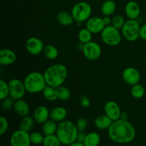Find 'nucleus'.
<instances>
[{
  "label": "nucleus",
  "instance_id": "aec40b11",
  "mask_svg": "<svg viewBox=\"0 0 146 146\" xmlns=\"http://www.w3.org/2000/svg\"><path fill=\"white\" fill-rule=\"evenodd\" d=\"M67 116V111L62 106H57L50 111V118L56 122H61L64 121Z\"/></svg>",
  "mask_w": 146,
  "mask_h": 146
},
{
  "label": "nucleus",
  "instance_id": "cd10ccee",
  "mask_svg": "<svg viewBox=\"0 0 146 146\" xmlns=\"http://www.w3.org/2000/svg\"><path fill=\"white\" fill-rule=\"evenodd\" d=\"M78 40L81 44H86L91 41L92 39V33L87 28L81 29L78 34Z\"/></svg>",
  "mask_w": 146,
  "mask_h": 146
},
{
  "label": "nucleus",
  "instance_id": "c03bdc74",
  "mask_svg": "<svg viewBox=\"0 0 146 146\" xmlns=\"http://www.w3.org/2000/svg\"><path fill=\"white\" fill-rule=\"evenodd\" d=\"M58 1H64V0H58Z\"/></svg>",
  "mask_w": 146,
  "mask_h": 146
},
{
  "label": "nucleus",
  "instance_id": "c756f323",
  "mask_svg": "<svg viewBox=\"0 0 146 146\" xmlns=\"http://www.w3.org/2000/svg\"><path fill=\"white\" fill-rule=\"evenodd\" d=\"M131 93L133 98L139 99V98H143L145 95V88L141 84H136L132 86Z\"/></svg>",
  "mask_w": 146,
  "mask_h": 146
},
{
  "label": "nucleus",
  "instance_id": "4c0bfd02",
  "mask_svg": "<svg viewBox=\"0 0 146 146\" xmlns=\"http://www.w3.org/2000/svg\"><path fill=\"white\" fill-rule=\"evenodd\" d=\"M90 104H91V101H90V99L88 98V97L86 96V95L82 96L81 98V105L82 106V107H84V108H88L90 106Z\"/></svg>",
  "mask_w": 146,
  "mask_h": 146
},
{
  "label": "nucleus",
  "instance_id": "a19ab883",
  "mask_svg": "<svg viewBox=\"0 0 146 146\" xmlns=\"http://www.w3.org/2000/svg\"><path fill=\"white\" fill-rule=\"evenodd\" d=\"M104 20V22L106 26H108L111 24L112 22V19L109 17V16H104V17L103 18Z\"/></svg>",
  "mask_w": 146,
  "mask_h": 146
},
{
  "label": "nucleus",
  "instance_id": "f257e3e1",
  "mask_svg": "<svg viewBox=\"0 0 146 146\" xmlns=\"http://www.w3.org/2000/svg\"><path fill=\"white\" fill-rule=\"evenodd\" d=\"M108 135L111 141L117 143H128L135 138V130L128 120L120 118L111 124L108 128Z\"/></svg>",
  "mask_w": 146,
  "mask_h": 146
},
{
  "label": "nucleus",
  "instance_id": "0eeeda50",
  "mask_svg": "<svg viewBox=\"0 0 146 146\" xmlns=\"http://www.w3.org/2000/svg\"><path fill=\"white\" fill-rule=\"evenodd\" d=\"M139 23L135 19H129L125 21L122 28V34L124 38L128 41H135L140 37Z\"/></svg>",
  "mask_w": 146,
  "mask_h": 146
},
{
  "label": "nucleus",
  "instance_id": "7ed1b4c3",
  "mask_svg": "<svg viewBox=\"0 0 146 146\" xmlns=\"http://www.w3.org/2000/svg\"><path fill=\"white\" fill-rule=\"evenodd\" d=\"M78 130L75 123L69 121H63L58 124L56 135L63 145H71L76 141Z\"/></svg>",
  "mask_w": 146,
  "mask_h": 146
},
{
  "label": "nucleus",
  "instance_id": "5701e85b",
  "mask_svg": "<svg viewBox=\"0 0 146 146\" xmlns=\"http://www.w3.org/2000/svg\"><path fill=\"white\" fill-rule=\"evenodd\" d=\"M42 92L44 98L48 101H55L58 99L57 88H54L51 86L46 85Z\"/></svg>",
  "mask_w": 146,
  "mask_h": 146
},
{
  "label": "nucleus",
  "instance_id": "7c9ffc66",
  "mask_svg": "<svg viewBox=\"0 0 146 146\" xmlns=\"http://www.w3.org/2000/svg\"><path fill=\"white\" fill-rule=\"evenodd\" d=\"M57 94H58V99L62 101H66L69 99L71 96V92L69 89L65 86H61L57 88Z\"/></svg>",
  "mask_w": 146,
  "mask_h": 146
},
{
  "label": "nucleus",
  "instance_id": "4468645a",
  "mask_svg": "<svg viewBox=\"0 0 146 146\" xmlns=\"http://www.w3.org/2000/svg\"><path fill=\"white\" fill-rule=\"evenodd\" d=\"M106 25L102 18L100 17H91L86 21V28L91 31L92 34L100 33L105 28Z\"/></svg>",
  "mask_w": 146,
  "mask_h": 146
},
{
  "label": "nucleus",
  "instance_id": "6ab92c4d",
  "mask_svg": "<svg viewBox=\"0 0 146 146\" xmlns=\"http://www.w3.org/2000/svg\"><path fill=\"white\" fill-rule=\"evenodd\" d=\"M113 121L107 115H101L97 116L94 120V125L99 130H106L110 128Z\"/></svg>",
  "mask_w": 146,
  "mask_h": 146
},
{
  "label": "nucleus",
  "instance_id": "9d476101",
  "mask_svg": "<svg viewBox=\"0 0 146 146\" xmlns=\"http://www.w3.org/2000/svg\"><path fill=\"white\" fill-rule=\"evenodd\" d=\"M82 51L84 56L90 61L97 60L101 55V48L99 44L92 41L84 44Z\"/></svg>",
  "mask_w": 146,
  "mask_h": 146
},
{
  "label": "nucleus",
  "instance_id": "393cba45",
  "mask_svg": "<svg viewBox=\"0 0 146 146\" xmlns=\"http://www.w3.org/2000/svg\"><path fill=\"white\" fill-rule=\"evenodd\" d=\"M101 142V137L99 134L96 132H91L86 134L84 145L85 146H97Z\"/></svg>",
  "mask_w": 146,
  "mask_h": 146
},
{
  "label": "nucleus",
  "instance_id": "e433bc0d",
  "mask_svg": "<svg viewBox=\"0 0 146 146\" xmlns=\"http://www.w3.org/2000/svg\"><path fill=\"white\" fill-rule=\"evenodd\" d=\"M76 125L78 131H84L86 128H87L88 122L84 118H79V119L77 120L76 123Z\"/></svg>",
  "mask_w": 146,
  "mask_h": 146
},
{
  "label": "nucleus",
  "instance_id": "20e7f679",
  "mask_svg": "<svg viewBox=\"0 0 146 146\" xmlns=\"http://www.w3.org/2000/svg\"><path fill=\"white\" fill-rule=\"evenodd\" d=\"M24 84L26 91L31 94H37L43 91L47 85L44 74H41L38 71H34L29 74L24 78Z\"/></svg>",
  "mask_w": 146,
  "mask_h": 146
},
{
  "label": "nucleus",
  "instance_id": "423d86ee",
  "mask_svg": "<svg viewBox=\"0 0 146 146\" xmlns=\"http://www.w3.org/2000/svg\"><path fill=\"white\" fill-rule=\"evenodd\" d=\"M92 13L91 5L86 1H80L76 3L73 7L71 14L74 19V21L81 23L87 21L90 18Z\"/></svg>",
  "mask_w": 146,
  "mask_h": 146
},
{
  "label": "nucleus",
  "instance_id": "a18cd8bd",
  "mask_svg": "<svg viewBox=\"0 0 146 146\" xmlns=\"http://www.w3.org/2000/svg\"><path fill=\"white\" fill-rule=\"evenodd\" d=\"M145 63H146V57H145Z\"/></svg>",
  "mask_w": 146,
  "mask_h": 146
},
{
  "label": "nucleus",
  "instance_id": "49530a36",
  "mask_svg": "<svg viewBox=\"0 0 146 146\" xmlns=\"http://www.w3.org/2000/svg\"><path fill=\"white\" fill-rule=\"evenodd\" d=\"M145 9H146V7H145Z\"/></svg>",
  "mask_w": 146,
  "mask_h": 146
},
{
  "label": "nucleus",
  "instance_id": "ddd939ff",
  "mask_svg": "<svg viewBox=\"0 0 146 146\" xmlns=\"http://www.w3.org/2000/svg\"><path fill=\"white\" fill-rule=\"evenodd\" d=\"M104 111L106 115L111 119L115 121L121 118V111L120 106L116 102L113 101H108L104 106Z\"/></svg>",
  "mask_w": 146,
  "mask_h": 146
},
{
  "label": "nucleus",
  "instance_id": "9b49d317",
  "mask_svg": "<svg viewBox=\"0 0 146 146\" xmlns=\"http://www.w3.org/2000/svg\"><path fill=\"white\" fill-rule=\"evenodd\" d=\"M26 49L31 55L36 56L41 54L44 48L42 41L36 37H31L26 41Z\"/></svg>",
  "mask_w": 146,
  "mask_h": 146
},
{
  "label": "nucleus",
  "instance_id": "c85d7f7f",
  "mask_svg": "<svg viewBox=\"0 0 146 146\" xmlns=\"http://www.w3.org/2000/svg\"><path fill=\"white\" fill-rule=\"evenodd\" d=\"M42 144L44 146H59L61 145V143L56 134H52L44 135V142Z\"/></svg>",
  "mask_w": 146,
  "mask_h": 146
},
{
  "label": "nucleus",
  "instance_id": "a211bd4d",
  "mask_svg": "<svg viewBox=\"0 0 146 146\" xmlns=\"http://www.w3.org/2000/svg\"><path fill=\"white\" fill-rule=\"evenodd\" d=\"M13 108H14L16 113L18 114L21 117L27 116L29 113V106L25 101L22 100L21 98V99L16 100Z\"/></svg>",
  "mask_w": 146,
  "mask_h": 146
},
{
  "label": "nucleus",
  "instance_id": "39448f33",
  "mask_svg": "<svg viewBox=\"0 0 146 146\" xmlns=\"http://www.w3.org/2000/svg\"><path fill=\"white\" fill-rule=\"evenodd\" d=\"M101 39L103 42L110 46L118 45L121 41V34L118 29L113 26H106L101 32Z\"/></svg>",
  "mask_w": 146,
  "mask_h": 146
},
{
  "label": "nucleus",
  "instance_id": "ea45409f",
  "mask_svg": "<svg viewBox=\"0 0 146 146\" xmlns=\"http://www.w3.org/2000/svg\"><path fill=\"white\" fill-rule=\"evenodd\" d=\"M140 38L146 40V24L141 26L140 29Z\"/></svg>",
  "mask_w": 146,
  "mask_h": 146
},
{
  "label": "nucleus",
  "instance_id": "f03ea898",
  "mask_svg": "<svg viewBox=\"0 0 146 146\" xmlns=\"http://www.w3.org/2000/svg\"><path fill=\"white\" fill-rule=\"evenodd\" d=\"M46 84L54 88L62 86L68 76V69L64 64H56L48 67L44 74Z\"/></svg>",
  "mask_w": 146,
  "mask_h": 146
},
{
  "label": "nucleus",
  "instance_id": "2eb2a0df",
  "mask_svg": "<svg viewBox=\"0 0 146 146\" xmlns=\"http://www.w3.org/2000/svg\"><path fill=\"white\" fill-rule=\"evenodd\" d=\"M17 60L15 53L9 48H3L0 51V64L9 66L13 64Z\"/></svg>",
  "mask_w": 146,
  "mask_h": 146
},
{
  "label": "nucleus",
  "instance_id": "2f4dec72",
  "mask_svg": "<svg viewBox=\"0 0 146 146\" xmlns=\"http://www.w3.org/2000/svg\"><path fill=\"white\" fill-rule=\"evenodd\" d=\"M44 134H41L39 132H33L30 134V141L31 143L34 145H39L43 143L44 139Z\"/></svg>",
  "mask_w": 146,
  "mask_h": 146
},
{
  "label": "nucleus",
  "instance_id": "72a5a7b5",
  "mask_svg": "<svg viewBox=\"0 0 146 146\" xmlns=\"http://www.w3.org/2000/svg\"><path fill=\"white\" fill-rule=\"evenodd\" d=\"M125 21L123 17L121 15H116L112 19V22H111V25L113 26L115 28L120 29H122L123 27L124 24H125Z\"/></svg>",
  "mask_w": 146,
  "mask_h": 146
},
{
  "label": "nucleus",
  "instance_id": "37998d69",
  "mask_svg": "<svg viewBox=\"0 0 146 146\" xmlns=\"http://www.w3.org/2000/svg\"><path fill=\"white\" fill-rule=\"evenodd\" d=\"M128 115L127 113L125 112H121V119H124V120H127L128 119Z\"/></svg>",
  "mask_w": 146,
  "mask_h": 146
},
{
  "label": "nucleus",
  "instance_id": "4be33fe9",
  "mask_svg": "<svg viewBox=\"0 0 146 146\" xmlns=\"http://www.w3.org/2000/svg\"><path fill=\"white\" fill-rule=\"evenodd\" d=\"M115 9H116V5L115 1L113 0H107L104 1L101 6V11L104 16H111L115 12Z\"/></svg>",
  "mask_w": 146,
  "mask_h": 146
},
{
  "label": "nucleus",
  "instance_id": "79ce46f5",
  "mask_svg": "<svg viewBox=\"0 0 146 146\" xmlns=\"http://www.w3.org/2000/svg\"><path fill=\"white\" fill-rule=\"evenodd\" d=\"M71 145V146H85L84 143H82L79 142V141H76L75 142L73 143Z\"/></svg>",
  "mask_w": 146,
  "mask_h": 146
},
{
  "label": "nucleus",
  "instance_id": "f704fd0d",
  "mask_svg": "<svg viewBox=\"0 0 146 146\" xmlns=\"http://www.w3.org/2000/svg\"><path fill=\"white\" fill-rule=\"evenodd\" d=\"M13 98L11 97L10 98H5L4 99L1 100V108L4 111H8V110L11 109L12 107H14V103L13 102Z\"/></svg>",
  "mask_w": 146,
  "mask_h": 146
},
{
  "label": "nucleus",
  "instance_id": "1a4fd4ad",
  "mask_svg": "<svg viewBox=\"0 0 146 146\" xmlns=\"http://www.w3.org/2000/svg\"><path fill=\"white\" fill-rule=\"evenodd\" d=\"M10 144L11 146H29L31 144L30 134L24 130H17L11 135Z\"/></svg>",
  "mask_w": 146,
  "mask_h": 146
},
{
  "label": "nucleus",
  "instance_id": "dca6fc26",
  "mask_svg": "<svg viewBox=\"0 0 146 146\" xmlns=\"http://www.w3.org/2000/svg\"><path fill=\"white\" fill-rule=\"evenodd\" d=\"M50 118V111L44 106H38L34 112V119L37 123L43 124Z\"/></svg>",
  "mask_w": 146,
  "mask_h": 146
},
{
  "label": "nucleus",
  "instance_id": "6e6552de",
  "mask_svg": "<svg viewBox=\"0 0 146 146\" xmlns=\"http://www.w3.org/2000/svg\"><path fill=\"white\" fill-rule=\"evenodd\" d=\"M10 97L14 100L21 99L25 94L26 88L24 82L17 78H13L8 83Z\"/></svg>",
  "mask_w": 146,
  "mask_h": 146
},
{
  "label": "nucleus",
  "instance_id": "b1692460",
  "mask_svg": "<svg viewBox=\"0 0 146 146\" xmlns=\"http://www.w3.org/2000/svg\"><path fill=\"white\" fill-rule=\"evenodd\" d=\"M57 20L58 23L63 26H69L74 23V19L72 14L67 11H61L57 15Z\"/></svg>",
  "mask_w": 146,
  "mask_h": 146
},
{
  "label": "nucleus",
  "instance_id": "473e14b6",
  "mask_svg": "<svg viewBox=\"0 0 146 146\" xmlns=\"http://www.w3.org/2000/svg\"><path fill=\"white\" fill-rule=\"evenodd\" d=\"M9 96V89L8 83L4 80L0 81V99L3 100Z\"/></svg>",
  "mask_w": 146,
  "mask_h": 146
},
{
  "label": "nucleus",
  "instance_id": "f3484780",
  "mask_svg": "<svg viewBox=\"0 0 146 146\" xmlns=\"http://www.w3.org/2000/svg\"><path fill=\"white\" fill-rule=\"evenodd\" d=\"M125 14L131 19H136L141 14V8L136 1H130L125 5Z\"/></svg>",
  "mask_w": 146,
  "mask_h": 146
},
{
  "label": "nucleus",
  "instance_id": "a878e982",
  "mask_svg": "<svg viewBox=\"0 0 146 146\" xmlns=\"http://www.w3.org/2000/svg\"><path fill=\"white\" fill-rule=\"evenodd\" d=\"M34 121H34V118H31L28 115L22 117V119L21 120L19 123L20 129L29 132L34 127Z\"/></svg>",
  "mask_w": 146,
  "mask_h": 146
},
{
  "label": "nucleus",
  "instance_id": "c9c22d12",
  "mask_svg": "<svg viewBox=\"0 0 146 146\" xmlns=\"http://www.w3.org/2000/svg\"><path fill=\"white\" fill-rule=\"evenodd\" d=\"M9 128V122L4 116H0V135H3L7 131Z\"/></svg>",
  "mask_w": 146,
  "mask_h": 146
},
{
  "label": "nucleus",
  "instance_id": "bb28decb",
  "mask_svg": "<svg viewBox=\"0 0 146 146\" xmlns=\"http://www.w3.org/2000/svg\"><path fill=\"white\" fill-rule=\"evenodd\" d=\"M43 52H44V56L47 58L51 60L56 59L58 56V51L57 48L54 46L51 45V44L45 46Z\"/></svg>",
  "mask_w": 146,
  "mask_h": 146
},
{
  "label": "nucleus",
  "instance_id": "f8f14e48",
  "mask_svg": "<svg viewBox=\"0 0 146 146\" xmlns=\"http://www.w3.org/2000/svg\"><path fill=\"white\" fill-rule=\"evenodd\" d=\"M123 79L128 85L133 86L138 84L141 80V74L137 68L134 67H128L123 71Z\"/></svg>",
  "mask_w": 146,
  "mask_h": 146
},
{
  "label": "nucleus",
  "instance_id": "412c9836",
  "mask_svg": "<svg viewBox=\"0 0 146 146\" xmlns=\"http://www.w3.org/2000/svg\"><path fill=\"white\" fill-rule=\"evenodd\" d=\"M57 128L58 125L56 124V122L53 120L46 121L45 123H43L42 125V133L44 135H52V134L56 133Z\"/></svg>",
  "mask_w": 146,
  "mask_h": 146
},
{
  "label": "nucleus",
  "instance_id": "58836bf2",
  "mask_svg": "<svg viewBox=\"0 0 146 146\" xmlns=\"http://www.w3.org/2000/svg\"><path fill=\"white\" fill-rule=\"evenodd\" d=\"M86 136V134L84 133V131H79L78 133V135H77L76 141H79V142L82 143L84 144V141H85Z\"/></svg>",
  "mask_w": 146,
  "mask_h": 146
}]
</instances>
